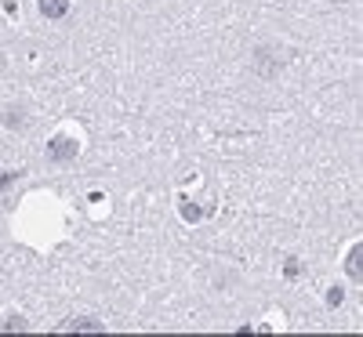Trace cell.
<instances>
[{"label": "cell", "instance_id": "cell-3", "mask_svg": "<svg viewBox=\"0 0 363 337\" xmlns=\"http://www.w3.org/2000/svg\"><path fill=\"white\" fill-rule=\"evenodd\" d=\"M349 272L360 279V247H353V254H349Z\"/></svg>", "mask_w": 363, "mask_h": 337}, {"label": "cell", "instance_id": "cell-2", "mask_svg": "<svg viewBox=\"0 0 363 337\" xmlns=\"http://www.w3.org/2000/svg\"><path fill=\"white\" fill-rule=\"evenodd\" d=\"M40 11L47 19H62V15L69 11V0H40Z\"/></svg>", "mask_w": 363, "mask_h": 337}, {"label": "cell", "instance_id": "cell-1", "mask_svg": "<svg viewBox=\"0 0 363 337\" xmlns=\"http://www.w3.org/2000/svg\"><path fill=\"white\" fill-rule=\"evenodd\" d=\"M76 153H81V146H76L73 138H55L51 146H47V159H73Z\"/></svg>", "mask_w": 363, "mask_h": 337}, {"label": "cell", "instance_id": "cell-4", "mask_svg": "<svg viewBox=\"0 0 363 337\" xmlns=\"http://www.w3.org/2000/svg\"><path fill=\"white\" fill-rule=\"evenodd\" d=\"M66 330H102V323H69Z\"/></svg>", "mask_w": 363, "mask_h": 337}]
</instances>
